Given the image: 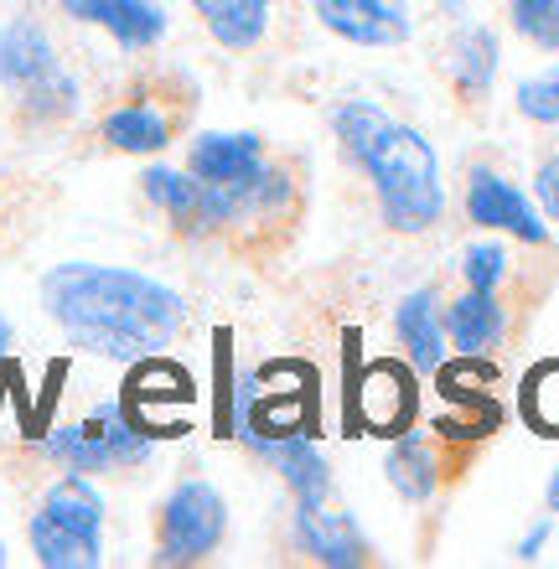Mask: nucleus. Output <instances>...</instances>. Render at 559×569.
Here are the masks:
<instances>
[{
    "instance_id": "obj_1",
    "label": "nucleus",
    "mask_w": 559,
    "mask_h": 569,
    "mask_svg": "<svg viewBox=\"0 0 559 569\" xmlns=\"http://www.w3.org/2000/svg\"><path fill=\"white\" fill-rule=\"evenodd\" d=\"M37 300L47 321L68 337V347L120 368L156 362L187 327V300L167 280L124 264H89V259L52 264L37 284Z\"/></svg>"
},
{
    "instance_id": "obj_2",
    "label": "nucleus",
    "mask_w": 559,
    "mask_h": 569,
    "mask_svg": "<svg viewBox=\"0 0 559 569\" xmlns=\"http://www.w3.org/2000/svg\"><path fill=\"white\" fill-rule=\"evenodd\" d=\"M332 136L342 140L352 166H363L373 181V197L383 208V223L393 233H430L446 212V181H440L436 146L415 124L393 120L389 109L348 99L332 114Z\"/></svg>"
},
{
    "instance_id": "obj_3",
    "label": "nucleus",
    "mask_w": 559,
    "mask_h": 569,
    "mask_svg": "<svg viewBox=\"0 0 559 569\" xmlns=\"http://www.w3.org/2000/svg\"><path fill=\"white\" fill-rule=\"evenodd\" d=\"M104 497L83 471H62L42 492L27 523L31 555L42 569H99L104 565Z\"/></svg>"
},
{
    "instance_id": "obj_4",
    "label": "nucleus",
    "mask_w": 559,
    "mask_h": 569,
    "mask_svg": "<svg viewBox=\"0 0 559 569\" xmlns=\"http://www.w3.org/2000/svg\"><path fill=\"white\" fill-rule=\"evenodd\" d=\"M42 456L62 471H83V477H114V471H136L156 456V435L136 420V409L124 399L93 405L83 420L52 425L42 435Z\"/></svg>"
},
{
    "instance_id": "obj_5",
    "label": "nucleus",
    "mask_w": 559,
    "mask_h": 569,
    "mask_svg": "<svg viewBox=\"0 0 559 569\" xmlns=\"http://www.w3.org/2000/svg\"><path fill=\"white\" fill-rule=\"evenodd\" d=\"M228 539V502L202 477H182L156 512V565H202Z\"/></svg>"
},
{
    "instance_id": "obj_6",
    "label": "nucleus",
    "mask_w": 559,
    "mask_h": 569,
    "mask_svg": "<svg viewBox=\"0 0 559 569\" xmlns=\"http://www.w3.org/2000/svg\"><path fill=\"white\" fill-rule=\"evenodd\" d=\"M311 11L348 47H405L415 31L409 0H311Z\"/></svg>"
},
{
    "instance_id": "obj_7",
    "label": "nucleus",
    "mask_w": 559,
    "mask_h": 569,
    "mask_svg": "<svg viewBox=\"0 0 559 569\" xmlns=\"http://www.w3.org/2000/svg\"><path fill=\"white\" fill-rule=\"evenodd\" d=\"M467 218L477 228H492V233H513L523 243H549V223L539 218L529 197L518 192L508 177L498 171H471L467 181Z\"/></svg>"
},
{
    "instance_id": "obj_8",
    "label": "nucleus",
    "mask_w": 559,
    "mask_h": 569,
    "mask_svg": "<svg viewBox=\"0 0 559 569\" xmlns=\"http://www.w3.org/2000/svg\"><path fill=\"white\" fill-rule=\"evenodd\" d=\"M58 11L78 27L109 31L120 52H151L167 37V11L156 0H58Z\"/></svg>"
},
{
    "instance_id": "obj_9",
    "label": "nucleus",
    "mask_w": 559,
    "mask_h": 569,
    "mask_svg": "<svg viewBox=\"0 0 559 569\" xmlns=\"http://www.w3.org/2000/svg\"><path fill=\"white\" fill-rule=\"evenodd\" d=\"M58 68H62L58 47H52V37H47V27L37 16H11L0 27V89L6 93L21 99L37 83H47Z\"/></svg>"
},
{
    "instance_id": "obj_10",
    "label": "nucleus",
    "mask_w": 559,
    "mask_h": 569,
    "mask_svg": "<svg viewBox=\"0 0 559 569\" xmlns=\"http://www.w3.org/2000/svg\"><path fill=\"white\" fill-rule=\"evenodd\" d=\"M254 456H264V461L280 471V481H286L290 497H296V508H321V502L332 497V471H327L317 440H311L301 425H296V430L270 435Z\"/></svg>"
},
{
    "instance_id": "obj_11",
    "label": "nucleus",
    "mask_w": 559,
    "mask_h": 569,
    "mask_svg": "<svg viewBox=\"0 0 559 569\" xmlns=\"http://www.w3.org/2000/svg\"><path fill=\"white\" fill-rule=\"evenodd\" d=\"M290 539H296V549H301L306 559H317V565H332V569L368 565V539L358 533V523H352L348 512H332L327 502H321V508H296Z\"/></svg>"
},
{
    "instance_id": "obj_12",
    "label": "nucleus",
    "mask_w": 559,
    "mask_h": 569,
    "mask_svg": "<svg viewBox=\"0 0 559 569\" xmlns=\"http://www.w3.org/2000/svg\"><path fill=\"white\" fill-rule=\"evenodd\" d=\"M140 197L156 212H167V223L182 239H208V208H202V181L177 166H146L140 171Z\"/></svg>"
},
{
    "instance_id": "obj_13",
    "label": "nucleus",
    "mask_w": 559,
    "mask_h": 569,
    "mask_svg": "<svg viewBox=\"0 0 559 569\" xmlns=\"http://www.w3.org/2000/svg\"><path fill=\"white\" fill-rule=\"evenodd\" d=\"M393 331H399V347L415 373H440L446 368V337H440V306H436V290L420 284L409 290L399 306H393Z\"/></svg>"
},
{
    "instance_id": "obj_14",
    "label": "nucleus",
    "mask_w": 559,
    "mask_h": 569,
    "mask_svg": "<svg viewBox=\"0 0 559 569\" xmlns=\"http://www.w3.org/2000/svg\"><path fill=\"white\" fill-rule=\"evenodd\" d=\"M187 6L223 52H254L264 42V31H270L274 0H187Z\"/></svg>"
},
{
    "instance_id": "obj_15",
    "label": "nucleus",
    "mask_w": 559,
    "mask_h": 569,
    "mask_svg": "<svg viewBox=\"0 0 559 569\" xmlns=\"http://www.w3.org/2000/svg\"><path fill=\"white\" fill-rule=\"evenodd\" d=\"M99 136H104L109 150H120V156H161L171 146V136H177V124L151 99H124L120 109L104 114Z\"/></svg>"
},
{
    "instance_id": "obj_16",
    "label": "nucleus",
    "mask_w": 559,
    "mask_h": 569,
    "mask_svg": "<svg viewBox=\"0 0 559 569\" xmlns=\"http://www.w3.org/2000/svg\"><path fill=\"white\" fill-rule=\"evenodd\" d=\"M502 331H508V316H502L498 290H467L461 300L446 306V337H451V347L467 352V358L492 352V347L502 342Z\"/></svg>"
},
{
    "instance_id": "obj_17",
    "label": "nucleus",
    "mask_w": 559,
    "mask_h": 569,
    "mask_svg": "<svg viewBox=\"0 0 559 569\" xmlns=\"http://www.w3.org/2000/svg\"><path fill=\"white\" fill-rule=\"evenodd\" d=\"M498 31L492 27H467L461 37L451 42V62H446V73H451L456 93L461 99H487L492 89V78H498Z\"/></svg>"
},
{
    "instance_id": "obj_18",
    "label": "nucleus",
    "mask_w": 559,
    "mask_h": 569,
    "mask_svg": "<svg viewBox=\"0 0 559 569\" xmlns=\"http://www.w3.org/2000/svg\"><path fill=\"white\" fill-rule=\"evenodd\" d=\"M383 471H389V487L405 497V502H430V497H436L440 466H436V456H430V446H425V435H399L389 446Z\"/></svg>"
},
{
    "instance_id": "obj_19",
    "label": "nucleus",
    "mask_w": 559,
    "mask_h": 569,
    "mask_svg": "<svg viewBox=\"0 0 559 569\" xmlns=\"http://www.w3.org/2000/svg\"><path fill=\"white\" fill-rule=\"evenodd\" d=\"M78 99H83V93H78V78L68 73V68H58L47 83L21 93L16 104H21V120H31V124H62L78 114Z\"/></svg>"
},
{
    "instance_id": "obj_20",
    "label": "nucleus",
    "mask_w": 559,
    "mask_h": 569,
    "mask_svg": "<svg viewBox=\"0 0 559 569\" xmlns=\"http://www.w3.org/2000/svg\"><path fill=\"white\" fill-rule=\"evenodd\" d=\"M518 114L533 124H559V68H545L518 83Z\"/></svg>"
},
{
    "instance_id": "obj_21",
    "label": "nucleus",
    "mask_w": 559,
    "mask_h": 569,
    "mask_svg": "<svg viewBox=\"0 0 559 569\" xmlns=\"http://www.w3.org/2000/svg\"><path fill=\"white\" fill-rule=\"evenodd\" d=\"M461 274H467V290H498L502 274H508V249L502 243H471L461 254Z\"/></svg>"
},
{
    "instance_id": "obj_22",
    "label": "nucleus",
    "mask_w": 559,
    "mask_h": 569,
    "mask_svg": "<svg viewBox=\"0 0 559 569\" xmlns=\"http://www.w3.org/2000/svg\"><path fill=\"white\" fill-rule=\"evenodd\" d=\"M555 6H559V0H508V16H513V27L533 42V37H539V27L555 16Z\"/></svg>"
},
{
    "instance_id": "obj_23",
    "label": "nucleus",
    "mask_w": 559,
    "mask_h": 569,
    "mask_svg": "<svg viewBox=\"0 0 559 569\" xmlns=\"http://www.w3.org/2000/svg\"><path fill=\"white\" fill-rule=\"evenodd\" d=\"M533 187H539V202H545V218L549 223H559V156H549V161L539 166Z\"/></svg>"
},
{
    "instance_id": "obj_24",
    "label": "nucleus",
    "mask_w": 559,
    "mask_h": 569,
    "mask_svg": "<svg viewBox=\"0 0 559 569\" xmlns=\"http://www.w3.org/2000/svg\"><path fill=\"white\" fill-rule=\"evenodd\" d=\"M545 543H549V518H545V523H533L529 533L518 539V559H523V565H533V559L545 555Z\"/></svg>"
},
{
    "instance_id": "obj_25",
    "label": "nucleus",
    "mask_w": 559,
    "mask_h": 569,
    "mask_svg": "<svg viewBox=\"0 0 559 569\" xmlns=\"http://www.w3.org/2000/svg\"><path fill=\"white\" fill-rule=\"evenodd\" d=\"M533 47H545V52H559V6H555V16H549L545 27H539V37H533Z\"/></svg>"
},
{
    "instance_id": "obj_26",
    "label": "nucleus",
    "mask_w": 559,
    "mask_h": 569,
    "mask_svg": "<svg viewBox=\"0 0 559 569\" xmlns=\"http://www.w3.org/2000/svg\"><path fill=\"white\" fill-rule=\"evenodd\" d=\"M11 342H16V331H11V321L0 316V368H6V358H11Z\"/></svg>"
},
{
    "instance_id": "obj_27",
    "label": "nucleus",
    "mask_w": 559,
    "mask_h": 569,
    "mask_svg": "<svg viewBox=\"0 0 559 569\" xmlns=\"http://www.w3.org/2000/svg\"><path fill=\"white\" fill-rule=\"evenodd\" d=\"M545 508H549V512H559V471L549 477V487H545Z\"/></svg>"
},
{
    "instance_id": "obj_28",
    "label": "nucleus",
    "mask_w": 559,
    "mask_h": 569,
    "mask_svg": "<svg viewBox=\"0 0 559 569\" xmlns=\"http://www.w3.org/2000/svg\"><path fill=\"white\" fill-rule=\"evenodd\" d=\"M0 565H6V543H0Z\"/></svg>"
}]
</instances>
